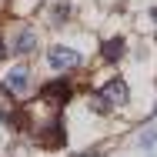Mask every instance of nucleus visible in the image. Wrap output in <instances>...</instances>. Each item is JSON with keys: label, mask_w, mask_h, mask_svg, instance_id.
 Instances as JSON below:
<instances>
[{"label": "nucleus", "mask_w": 157, "mask_h": 157, "mask_svg": "<svg viewBox=\"0 0 157 157\" xmlns=\"http://www.w3.org/2000/svg\"><path fill=\"white\" fill-rule=\"evenodd\" d=\"M124 54H127L124 37H110V40H104V44H100V57H104L107 63H117Z\"/></svg>", "instance_id": "nucleus-7"}, {"label": "nucleus", "mask_w": 157, "mask_h": 157, "mask_svg": "<svg viewBox=\"0 0 157 157\" xmlns=\"http://www.w3.org/2000/svg\"><path fill=\"white\" fill-rule=\"evenodd\" d=\"M70 13H74V7H70L67 0H60V3H54V7L47 10V20H50L54 27H63V24H70Z\"/></svg>", "instance_id": "nucleus-8"}, {"label": "nucleus", "mask_w": 157, "mask_h": 157, "mask_svg": "<svg viewBox=\"0 0 157 157\" xmlns=\"http://www.w3.org/2000/svg\"><path fill=\"white\" fill-rule=\"evenodd\" d=\"M80 63H84V54L74 50V47H67V44H54V47H47V67H50L57 77H67V74L77 70Z\"/></svg>", "instance_id": "nucleus-1"}, {"label": "nucleus", "mask_w": 157, "mask_h": 157, "mask_svg": "<svg viewBox=\"0 0 157 157\" xmlns=\"http://www.w3.org/2000/svg\"><path fill=\"white\" fill-rule=\"evenodd\" d=\"M3 54H7V44H3V37H0V57H3Z\"/></svg>", "instance_id": "nucleus-10"}, {"label": "nucleus", "mask_w": 157, "mask_h": 157, "mask_svg": "<svg viewBox=\"0 0 157 157\" xmlns=\"http://www.w3.org/2000/svg\"><path fill=\"white\" fill-rule=\"evenodd\" d=\"M7 50H13L17 57H30L33 50H37V30H33L30 24L17 27V33H13V40H10V47H7Z\"/></svg>", "instance_id": "nucleus-5"}, {"label": "nucleus", "mask_w": 157, "mask_h": 157, "mask_svg": "<svg viewBox=\"0 0 157 157\" xmlns=\"http://www.w3.org/2000/svg\"><path fill=\"white\" fill-rule=\"evenodd\" d=\"M70 94H74V87H70V80H67V77H57V80H50V84H44V87H40V100H44V104H54V107L67 104Z\"/></svg>", "instance_id": "nucleus-3"}, {"label": "nucleus", "mask_w": 157, "mask_h": 157, "mask_svg": "<svg viewBox=\"0 0 157 157\" xmlns=\"http://www.w3.org/2000/svg\"><path fill=\"white\" fill-rule=\"evenodd\" d=\"M37 140H40L44 147H60L63 140H67V134H63V124H60V121H50V124H44V130L37 134Z\"/></svg>", "instance_id": "nucleus-6"}, {"label": "nucleus", "mask_w": 157, "mask_h": 157, "mask_svg": "<svg viewBox=\"0 0 157 157\" xmlns=\"http://www.w3.org/2000/svg\"><path fill=\"white\" fill-rule=\"evenodd\" d=\"M3 90L10 97H30L33 90V70L27 67V63H17V67H10L7 74H3Z\"/></svg>", "instance_id": "nucleus-2"}, {"label": "nucleus", "mask_w": 157, "mask_h": 157, "mask_svg": "<svg viewBox=\"0 0 157 157\" xmlns=\"http://www.w3.org/2000/svg\"><path fill=\"white\" fill-rule=\"evenodd\" d=\"M154 140H157V130H144L140 134V147H151Z\"/></svg>", "instance_id": "nucleus-9"}, {"label": "nucleus", "mask_w": 157, "mask_h": 157, "mask_svg": "<svg viewBox=\"0 0 157 157\" xmlns=\"http://www.w3.org/2000/svg\"><path fill=\"white\" fill-rule=\"evenodd\" d=\"M100 97L110 104V110L114 107H124L127 100H130V87H127V80L124 77H110L104 87H100Z\"/></svg>", "instance_id": "nucleus-4"}]
</instances>
